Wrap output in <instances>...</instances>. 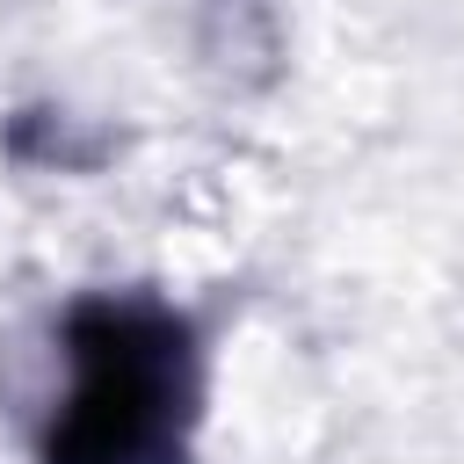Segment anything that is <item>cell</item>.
Masks as SVG:
<instances>
[{
	"mask_svg": "<svg viewBox=\"0 0 464 464\" xmlns=\"http://www.w3.org/2000/svg\"><path fill=\"white\" fill-rule=\"evenodd\" d=\"M72 384L44 464H167L188 413V334L160 304H80L65 326Z\"/></svg>",
	"mask_w": 464,
	"mask_h": 464,
	"instance_id": "1",
	"label": "cell"
}]
</instances>
